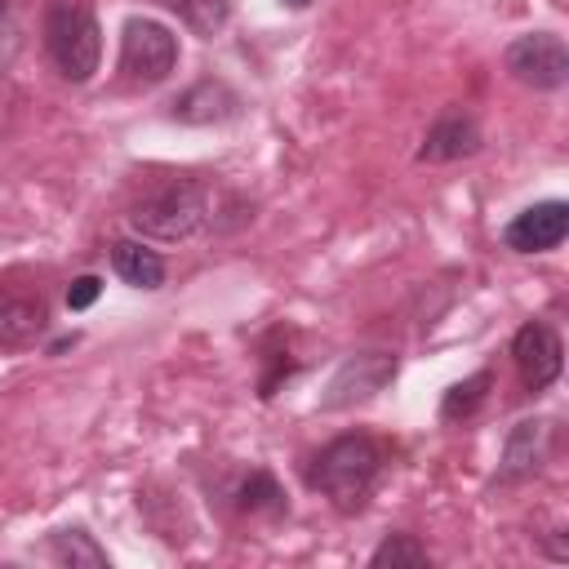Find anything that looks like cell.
<instances>
[{"label": "cell", "mask_w": 569, "mask_h": 569, "mask_svg": "<svg viewBox=\"0 0 569 569\" xmlns=\"http://www.w3.org/2000/svg\"><path fill=\"white\" fill-rule=\"evenodd\" d=\"M378 471H382V449H378V440L365 436V431H351V436L329 440V445L316 453V462H311V471H307V485L320 489V493L333 502V511L356 516V511L369 502V493H373V485H378Z\"/></svg>", "instance_id": "cell-1"}, {"label": "cell", "mask_w": 569, "mask_h": 569, "mask_svg": "<svg viewBox=\"0 0 569 569\" xmlns=\"http://www.w3.org/2000/svg\"><path fill=\"white\" fill-rule=\"evenodd\" d=\"M44 49L71 84H84L102 58V31L93 18V4L89 0H53L44 13Z\"/></svg>", "instance_id": "cell-2"}, {"label": "cell", "mask_w": 569, "mask_h": 569, "mask_svg": "<svg viewBox=\"0 0 569 569\" xmlns=\"http://www.w3.org/2000/svg\"><path fill=\"white\" fill-rule=\"evenodd\" d=\"M204 209H209L204 204V187L191 182V178H173V182L151 187L133 204L129 222H133V231H142L151 240H187L191 231H200Z\"/></svg>", "instance_id": "cell-3"}, {"label": "cell", "mask_w": 569, "mask_h": 569, "mask_svg": "<svg viewBox=\"0 0 569 569\" xmlns=\"http://www.w3.org/2000/svg\"><path fill=\"white\" fill-rule=\"evenodd\" d=\"M178 67V36L156 18H129L120 31V71L133 84H160Z\"/></svg>", "instance_id": "cell-4"}, {"label": "cell", "mask_w": 569, "mask_h": 569, "mask_svg": "<svg viewBox=\"0 0 569 569\" xmlns=\"http://www.w3.org/2000/svg\"><path fill=\"white\" fill-rule=\"evenodd\" d=\"M507 71L529 89H560L569 80V49L556 31H529L516 36L502 53Z\"/></svg>", "instance_id": "cell-5"}, {"label": "cell", "mask_w": 569, "mask_h": 569, "mask_svg": "<svg viewBox=\"0 0 569 569\" xmlns=\"http://www.w3.org/2000/svg\"><path fill=\"white\" fill-rule=\"evenodd\" d=\"M49 329V302L36 284L0 280V351H22Z\"/></svg>", "instance_id": "cell-6"}, {"label": "cell", "mask_w": 569, "mask_h": 569, "mask_svg": "<svg viewBox=\"0 0 569 569\" xmlns=\"http://www.w3.org/2000/svg\"><path fill=\"white\" fill-rule=\"evenodd\" d=\"M511 360L520 369V382L525 391H547L556 378H560V365H565V347H560V333L542 320H529L520 325L516 342H511Z\"/></svg>", "instance_id": "cell-7"}, {"label": "cell", "mask_w": 569, "mask_h": 569, "mask_svg": "<svg viewBox=\"0 0 569 569\" xmlns=\"http://www.w3.org/2000/svg\"><path fill=\"white\" fill-rule=\"evenodd\" d=\"M396 378V356L387 351H360V356H347L329 382V396H325V409H347L356 400H369L373 391H382L387 382Z\"/></svg>", "instance_id": "cell-8"}, {"label": "cell", "mask_w": 569, "mask_h": 569, "mask_svg": "<svg viewBox=\"0 0 569 569\" xmlns=\"http://www.w3.org/2000/svg\"><path fill=\"white\" fill-rule=\"evenodd\" d=\"M569 236V204L565 200H542V204H529L525 213H516L502 231L507 249L516 253H547L556 249L560 240Z\"/></svg>", "instance_id": "cell-9"}, {"label": "cell", "mask_w": 569, "mask_h": 569, "mask_svg": "<svg viewBox=\"0 0 569 569\" xmlns=\"http://www.w3.org/2000/svg\"><path fill=\"white\" fill-rule=\"evenodd\" d=\"M476 151H480V129H476V120H471L467 111H445V116L427 129V138H422V147H418V160L440 164V160H462V156H476Z\"/></svg>", "instance_id": "cell-10"}, {"label": "cell", "mask_w": 569, "mask_h": 569, "mask_svg": "<svg viewBox=\"0 0 569 569\" xmlns=\"http://www.w3.org/2000/svg\"><path fill=\"white\" fill-rule=\"evenodd\" d=\"M236 107H240V98H236L222 80H200V84H191V89L173 102V116H178V120H191V124H209V120L236 116Z\"/></svg>", "instance_id": "cell-11"}, {"label": "cell", "mask_w": 569, "mask_h": 569, "mask_svg": "<svg viewBox=\"0 0 569 569\" xmlns=\"http://www.w3.org/2000/svg\"><path fill=\"white\" fill-rule=\"evenodd\" d=\"M111 267L133 289H160L164 284V258L156 249H147L142 240H116L111 244Z\"/></svg>", "instance_id": "cell-12"}, {"label": "cell", "mask_w": 569, "mask_h": 569, "mask_svg": "<svg viewBox=\"0 0 569 569\" xmlns=\"http://www.w3.org/2000/svg\"><path fill=\"white\" fill-rule=\"evenodd\" d=\"M542 440H547V422H516L507 436V453H502V480L533 476L542 462Z\"/></svg>", "instance_id": "cell-13"}, {"label": "cell", "mask_w": 569, "mask_h": 569, "mask_svg": "<svg viewBox=\"0 0 569 569\" xmlns=\"http://www.w3.org/2000/svg\"><path fill=\"white\" fill-rule=\"evenodd\" d=\"M49 560L53 565H71V569H107V551L84 533V529H58L49 538Z\"/></svg>", "instance_id": "cell-14"}, {"label": "cell", "mask_w": 569, "mask_h": 569, "mask_svg": "<svg viewBox=\"0 0 569 569\" xmlns=\"http://www.w3.org/2000/svg\"><path fill=\"white\" fill-rule=\"evenodd\" d=\"M489 382H493V373H489V369H480V373H471V378H462V382H453V387L445 391V400H440V418H445V422H458V418H471V413H476V405L485 400V391H489Z\"/></svg>", "instance_id": "cell-15"}, {"label": "cell", "mask_w": 569, "mask_h": 569, "mask_svg": "<svg viewBox=\"0 0 569 569\" xmlns=\"http://www.w3.org/2000/svg\"><path fill=\"white\" fill-rule=\"evenodd\" d=\"M164 9H173L196 36H213L231 18V4L227 0H164Z\"/></svg>", "instance_id": "cell-16"}, {"label": "cell", "mask_w": 569, "mask_h": 569, "mask_svg": "<svg viewBox=\"0 0 569 569\" xmlns=\"http://www.w3.org/2000/svg\"><path fill=\"white\" fill-rule=\"evenodd\" d=\"M240 507H244V511H267V516H280V511H284V493H280V485L271 480V471H253V476L240 485Z\"/></svg>", "instance_id": "cell-17"}, {"label": "cell", "mask_w": 569, "mask_h": 569, "mask_svg": "<svg viewBox=\"0 0 569 569\" xmlns=\"http://www.w3.org/2000/svg\"><path fill=\"white\" fill-rule=\"evenodd\" d=\"M427 560H431L427 547L413 542L409 533H391V538H382V542L373 547V556H369L373 569H382V565H427Z\"/></svg>", "instance_id": "cell-18"}, {"label": "cell", "mask_w": 569, "mask_h": 569, "mask_svg": "<svg viewBox=\"0 0 569 569\" xmlns=\"http://www.w3.org/2000/svg\"><path fill=\"white\" fill-rule=\"evenodd\" d=\"M98 289H102L98 276H80V280H71V289H67V307H71V311H84V307L98 298Z\"/></svg>", "instance_id": "cell-19"}, {"label": "cell", "mask_w": 569, "mask_h": 569, "mask_svg": "<svg viewBox=\"0 0 569 569\" xmlns=\"http://www.w3.org/2000/svg\"><path fill=\"white\" fill-rule=\"evenodd\" d=\"M284 4H293V9H302V4H311V0H284Z\"/></svg>", "instance_id": "cell-20"}, {"label": "cell", "mask_w": 569, "mask_h": 569, "mask_svg": "<svg viewBox=\"0 0 569 569\" xmlns=\"http://www.w3.org/2000/svg\"><path fill=\"white\" fill-rule=\"evenodd\" d=\"M4 13H9V0H0V18H4Z\"/></svg>", "instance_id": "cell-21"}]
</instances>
